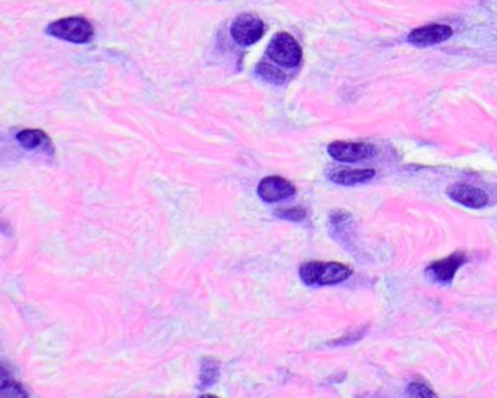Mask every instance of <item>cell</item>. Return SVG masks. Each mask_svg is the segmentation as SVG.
Instances as JSON below:
<instances>
[{
  "label": "cell",
  "instance_id": "obj_1",
  "mask_svg": "<svg viewBox=\"0 0 497 398\" xmlns=\"http://www.w3.org/2000/svg\"><path fill=\"white\" fill-rule=\"evenodd\" d=\"M299 274L308 286H328L347 280L351 276V269L341 263L309 262L301 266Z\"/></svg>",
  "mask_w": 497,
  "mask_h": 398
},
{
  "label": "cell",
  "instance_id": "obj_2",
  "mask_svg": "<svg viewBox=\"0 0 497 398\" xmlns=\"http://www.w3.org/2000/svg\"><path fill=\"white\" fill-rule=\"evenodd\" d=\"M268 57L283 66V67H296L302 60V49L298 41L288 32L276 34L267 49Z\"/></svg>",
  "mask_w": 497,
  "mask_h": 398
},
{
  "label": "cell",
  "instance_id": "obj_3",
  "mask_svg": "<svg viewBox=\"0 0 497 398\" xmlns=\"http://www.w3.org/2000/svg\"><path fill=\"white\" fill-rule=\"evenodd\" d=\"M46 31L56 39L78 44L88 43L94 35L92 25L82 18H64L56 21Z\"/></svg>",
  "mask_w": 497,
  "mask_h": 398
},
{
  "label": "cell",
  "instance_id": "obj_4",
  "mask_svg": "<svg viewBox=\"0 0 497 398\" xmlns=\"http://www.w3.org/2000/svg\"><path fill=\"white\" fill-rule=\"evenodd\" d=\"M264 32V24L263 21L253 14H242L239 15L231 28V34L234 40L239 46H251L257 43Z\"/></svg>",
  "mask_w": 497,
  "mask_h": 398
},
{
  "label": "cell",
  "instance_id": "obj_5",
  "mask_svg": "<svg viewBox=\"0 0 497 398\" xmlns=\"http://www.w3.org/2000/svg\"><path fill=\"white\" fill-rule=\"evenodd\" d=\"M328 154L338 162H359L376 155V148L369 143L333 141L328 144Z\"/></svg>",
  "mask_w": 497,
  "mask_h": 398
},
{
  "label": "cell",
  "instance_id": "obj_6",
  "mask_svg": "<svg viewBox=\"0 0 497 398\" xmlns=\"http://www.w3.org/2000/svg\"><path fill=\"white\" fill-rule=\"evenodd\" d=\"M257 193L263 202L276 203L292 197L296 193V189L286 178L278 175H270L260 181Z\"/></svg>",
  "mask_w": 497,
  "mask_h": 398
},
{
  "label": "cell",
  "instance_id": "obj_7",
  "mask_svg": "<svg viewBox=\"0 0 497 398\" xmlns=\"http://www.w3.org/2000/svg\"><path fill=\"white\" fill-rule=\"evenodd\" d=\"M452 28L441 24H431L410 32L408 41L417 47H429L443 43L452 37Z\"/></svg>",
  "mask_w": 497,
  "mask_h": 398
},
{
  "label": "cell",
  "instance_id": "obj_8",
  "mask_svg": "<svg viewBox=\"0 0 497 398\" xmlns=\"http://www.w3.org/2000/svg\"><path fill=\"white\" fill-rule=\"evenodd\" d=\"M466 262H467V256L464 254V252H455V254L443 260L432 263L428 267V270H426V274L439 283H449L455 277L458 269Z\"/></svg>",
  "mask_w": 497,
  "mask_h": 398
},
{
  "label": "cell",
  "instance_id": "obj_9",
  "mask_svg": "<svg viewBox=\"0 0 497 398\" xmlns=\"http://www.w3.org/2000/svg\"><path fill=\"white\" fill-rule=\"evenodd\" d=\"M446 194L453 202L471 209H481L488 203V196L483 190L467 184H453L446 190Z\"/></svg>",
  "mask_w": 497,
  "mask_h": 398
},
{
  "label": "cell",
  "instance_id": "obj_10",
  "mask_svg": "<svg viewBox=\"0 0 497 398\" xmlns=\"http://www.w3.org/2000/svg\"><path fill=\"white\" fill-rule=\"evenodd\" d=\"M330 179L341 186H356L366 183L375 176V169H353V168H334L328 174Z\"/></svg>",
  "mask_w": 497,
  "mask_h": 398
},
{
  "label": "cell",
  "instance_id": "obj_11",
  "mask_svg": "<svg viewBox=\"0 0 497 398\" xmlns=\"http://www.w3.org/2000/svg\"><path fill=\"white\" fill-rule=\"evenodd\" d=\"M16 140L19 141L21 146H24L25 149H51L53 151V144L50 137L43 131V130H37V129H25L21 130L16 134Z\"/></svg>",
  "mask_w": 497,
  "mask_h": 398
},
{
  "label": "cell",
  "instance_id": "obj_12",
  "mask_svg": "<svg viewBox=\"0 0 497 398\" xmlns=\"http://www.w3.org/2000/svg\"><path fill=\"white\" fill-rule=\"evenodd\" d=\"M257 74L264 81L276 84V85H280V84H283V82L286 81V75L283 74V71L278 67H276V66H273L270 63H264V61L257 66Z\"/></svg>",
  "mask_w": 497,
  "mask_h": 398
},
{
  "label": "cell",
  "instance_id": "obj_13",
  "mask_svg": "<svg viewBox=\"0 0 497 398\" xmlns=\"http://www.w3.org/2000/svg\"><path fill=\"white\" fill-rule=\"evenodd\" d=\"M407 394L410 397H417V398H435L438 397L435 391H432L428 385L423 382H411L407 388Z\"/></svg>",
  "mask_w": 497,
  "mask_h": 398
},
{
  "label": "cell",
  "instance_id": "obj_14",
  "mask_svg": "<svg viewBox=\"0 0 497 398\" xmlns=\"http://www.w3.org/2000/svg\"><path fill=\"white\" fill-rule=\"evenodd\" d=\"M276 216H278V218H281V219H288V221L299 222V221H303V219H305L306 212H305V209H302V207L280 209V210L276 212Z\"/></svg>",
  "mask_w": 497,
  "mask_h": 398
},
{
  "label": "cell",
  "instance_id": "obj_15",
  "mask_svg": "<svg viewBox=\"0 0 497 398\" xmlns=\"http://www.w3.org/2000/svg\"><path fill=\"white\" fill-rule=\"evenodd\" d=\"M2 397H26V392L21 388L19 384L8 381L4 377V381H2Z\"/></svg>",
  "mask_w": 497,
  "mask_h": 398
}]
</instances>
